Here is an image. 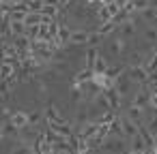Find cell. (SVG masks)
<instances>
[{"label":"cell","instance_id":"cell-1","mask_svg":"<svg viewBox=\"0 0 157 154\" xmlns=\"http://www.w3.org/2000/svg\"><path fill=\"white\" fill-rule=\"evenodd\" d=\"M127 75H129V79H131V81H146V79H148L146 69H144V66H140V64H133V66L127 71Z\"/></svg>","mask_w":157,"mask_h":154},{"label":"cell","instance_id":"cell-32","mask_svg":"<svg viewBox=\"0 0 157 154\" xmlns=\"http://www.w3.org/2000/svg\"><path fill=\"white\" fill-rule=\"evenodd\" d=\"M15 131H17V128H15L13 124H7V128H5V133H7V135H13Z\"/></svg>","mask_w":157,"mask_h":154},{"label":"cell","instance_id":"cell-9","mask_svg":"<svg viewBox=\"0 0 157 154\" xmlns=\"http://www.w3.org/2000/svg\"><path fill=\"white\" fill-rule=\"evenodd\" d=\"M11 124H13L15 128H26V126H30V124H28V113H26V111H17V113L11 118Z\"/></svg>","mask_w":157,"mask_h":154},{"label":"cell","instance_id":"cell-11","mask_svg":"<svg viewBox=\"0 0 157 154\" xmlns=\"http://www.w3.org/2000/svg\"><path fill=\"white\" fill-rule=\"evenodd\" d=\"M39 13H41L43 22H48V20H54V17H56V13H58V7H50V5H43V7L39 9Z\"/></svg>","mask_w":157,"mask_h":154},{"label":"cell","instance_id":"cell-27","mask_svg":"<svg viewBox=\"0 0 157 154\" xmlns=\"http://www.w3.org/2000/svg\"><path fill=\"white\" fill-rule=\"evenodd\" d=\"M11 154H33V150H30L28 145H17V148H13Z\"/></svg>","mask_w":157,"mask_h":154},{"label":"cell","instance_id":"cell-25","mask_svg":"<svg viewBox=\"0 0 157 154\" xmlns=\"http://www.w3.org/2000/svg\"><path fill=\"white\" fill-rule=\"evenodd\" d=\"M142 15H144L148 22H155V20H157V11H155V9H151V7H148V9H144V11H142Z\"/></svg>","mask_w":157,"mask_h":154},{"label":"cell","instance_id":"cell-26","mask_svg":"<svg viewBox=\"0 0 157 154\" xmlns=\"http://www.w3.org/2000/svg\"><path fill=\"white\" fill-rule=\"evenodd\" d=\"M99 17H101L103 22H112V15H110V11L105 9V5H103V7L99 9Z\"/></svg>","mask_w":157,"mask_h":154},{"label":"cell","instance_id":"cell-13","mask_svg":"<svg viewBox=\"0 0 157 154\" xmlns=\"http://www.w3.org/2000/svg\"><path fill=\"white\" fill-rule=\"evenodd\" d=\"M123 47H125L123 39H114V41H110V43H108V52H110L112 56H121Z\"/></svg>","mask_w":157,"mask_h":154},{"label":"cell","instance_id":"cell-22","mask_svg":"<svg viewBox=\"0 0 157 154\" xmlns=\"http://www.w3.org/2000/svg\"><path fill=\"white\" fill-rule=\"evenodd\" d=\"M114 28H116V24H114V22H105V24H103V26H101V28H99L97 32H99L101 37H105V34H110V32H112Z\"/></svg>","mask_w":157,"mask_h":154},{"label":"cell","instance_id":"cell-4","mask_svg":"<svg viewBox=\"0 0 157 154\" xmlns=\"http://www.w3.org/2000/svg\"><path fill=\"white\" fill-rule=\"evenodd\" d=\"M30 45H33V41H30L26 34H22V37H15V43H13V47L17 49V56H20V54H26V52L30 49Z\"/></svg>","mask_w":157,"mask_h":154},{"label":"cell","instance_id":"cell-31","mask_svg":"<svg viewBox=\"0 0 157 154\" xmlns=\"http://www.w3.org/2000/svg\"><path fill=\"white\" fill-rule=\"evenodd\" d=\"M148 103H151V105H153V109L157 111V94H153V92H151V98H148Z\"/></svg>","mask_w":157,"mask_h":154},{"label":"cell","instance_id":"cell-2","mask_svg":"<svg viewBox=\"0 0 157 154\" xmlns=\"http://www.w3.org/2000/svg\"><path fill=\"white\" fill-rule=\"evenodd\" d=\"M131 86H133V81L129 79V75H127V73L116 77V84H114V88H116V92H118V94H127V92L131 90Z\"/></svg>","mask_w":157,"mask_h":154},{"label":"cell","instance_id":"cell-37","mask_svg":"<svg viewBox=\"0 0 157 154\" xmlns=\"http://www.w3.org/2000/svg\"><path fill=\"white\" fill-rule=\"evenodd\" d=\"M9 2H11V5H17V2H22V0H9Z\"/></svg>","mask_w":157,"mask_h":154},{"label":"cell","instance_id":"cell-8","mask_svg":"<svg viewBox=\"0 0 157 154\" xmlns=\"http://www.w3.org/2000/svg\"><path fill=\"white\" fill-rule=\"evenodd\" d=\"M121 128H123V131H121V137H129V139H131L133 135H138V124L129 122L127 118L121 122Z\"/></svg>","mask_w":157,"mask_h":154},{"label":"cell","instance_id":"cell-17","mask_svg":"<svg viewBox=\"0 0 157 154\" xmlns=\"http://www.w3.org/2000/svg\"><path fill=\"white\" fill-rule=\"evenodd\" d=\"M108 150H112V152H123V137H114V139H108L105 143H103Z\"/></svg>","mask_w":157,"mask_h":154},{"label":"cell","instance_id":"cell-15","mask_svg":"<svg viewBox=\"0 0 157 154\" xmlns=\"http://www.w3.org/2000/svg\"><path fill=\"white\" fill-rule=\"evenodd\" d=\"M105 71H108V62H105L101 56H97L95 62H93V73H95V75H101V73H105Z\"/></svg>","mask_w":157,"mask_h":154},{"label":"cell","instance_id":"cell-16","mask_svg":"<svg viewBox=\"0 0 157 154\" xmlns=\"http://www.w3.org/2000/svg\"><path fill=\"white\" fill-rule=\"evenodd\" d=\"M9 28H11V34H13V37H22V34H26V26H24V22H9Z\"/></svg>","mask_w":157,"mask_h":154},{"label":"cell","instance_id":"cell-24","mask_svg":"<svg viewBox=\"0 0 157 154\" xmlns=\"http://www.w3.org/2000/svg\"><path fill=\"white\" fill-rule=\"evenodd\" d=\"M144 37L148 43H157V28H146L144 30Z\"/></svg>","mask_w":157,"mask_h":154},{"label":"cell","instance_id":"cell-35","mask_svg":"<svg viewBox=\"0 0 157 154\" xmlns=\"http://www.w3.org/2000/svg\"><path fill=\"white\" fill-rule=\"evenodd\" d=\"M69 2H71V0H58V9L65 7V5H69Z\"/></svg>","mask_w":157,"mask_h":154},{"label":"cell","instance_id":"cell-39","mask_svg":"<svg viewBox=\"0 0 157 154\" xmlns=\"http://www.w3.org/2000/svg\"><path fill=\"white\" fill-rule=\"evenodd\" d=\"M0 2H2V0H0Z\"/></svg>","mask_w":157,"mask_h":154},{"label":"cell","instance_id":"cell-21","mask_svg":"<svg viewBox=\"0 0 157 154\" xmlns=\"http://www.w3.org/2000/svg\"><path fill=\"white\" fill-rule=\"evenodd\" d=\"M101 41H103V37H101L99 32H88V41H86V45H88V47H97Z\"/></svg>","mask_w":157,"mask_h":154},{"label":"cell","instance_id":"cell-30","mask_svg":"<svg viewBox=\"0 0 157 154\" xmlns=\"http://www.w3.org/2000/svg\"><path fill=\"white\" fill-rule=\"evenodd\" d=\"M7 92H9V84L2 79V81H0V94H7Z\"/></svg>","mask_w":157,"mask_h":154},{"label":"cell","instance_id":"cell-12","mask_svg":"<svg viewBox=\"0 0 157 154\" xmlns=\"http://www.w3.org/2000/svg\"><path fill=\"white\" fill-rule=\"evenodd\" d=\"M13 73H15V69H13V62H2L0 64V79H11L13 77Z\"/></svg>","mask_w":157,"mask_h":154},{"label":"cell","instance_id":"cell-23","mask_svg":"<svg viewBox=\"0 0 157 154\" xmlns=\"http://www.w3.org/2000/svg\"><path fill=\"white\" fill-rule=\"evenodd\" d=\"M133 32H136L133 24H131V22H125V24H123V28H121V34H123V37H131Z\"/></svg>","mask_w":157,"mask_h":154},{"label":"cell","instance_id":"cell-40","mask_svg":"<svg viewBox=\"0 0 157 154\" xmlns=\"http://www.w3.org/2000/svg\"><path fill=\"white\" fill-rule=\"evenodd\" d=\"M127 2H129V0H127Z\"/></svg>","mask_w":157,"mask_h":154},{"label":"cell","instance_id":"cell-29","mask_svg":"<svg viewBox=\"0 0 157 154\" xmlns=\"http://www.w3.org/2000/svg\"><path fill=\"white\" fill-rule=\"evenodd\" d=\"M148 133H153V135H157V120H153L151 124H148V128H146Z\"/></svg>","mask_w":157,"mask_h":154},{"label":"cell","instance_id":"cell-33","mask_svg":"<svg viewBox=\"0 0 157 154\" xmlns=\"http://www.w3.org/2000/svg\"><path fill=\"white\" fill-rule=\"evenodd\" d=\"M43 5H50V7H58V0H43Z\"/></svg>","mask_w":157,"mask_h":154},{"label":"cell","instance_id":"cell-19","mask_svg":"<svg viewBox=\"0 0 157 154\" xmlns=\"http://www.w3.org/2000/svg\"><path fill=\"white\" fill-rule=\"evenodd\" d=\"M48 118H50L52 124H63V118H60V113H58L56 107H48Z\"/></svg>","mask_w":157,"mask_h":154},{"label":"cell","instance_id":"cell-28","mask_svg":"<svg viewBox=\"0 0 157 154\" xmlns=\"http://www.w3.org/2000/svg\"><path fill=\"white\" fill-rule=\"evenodd\" d=\"M39 120H41L39 113H28V124H35V122H39Z\"/></svg>","mask_w":157,"mask_h":154},{"label":"cell","instance_id":"cell-7","mask_svg":"<svg viewBox=\"0 0 157 154\" xmlns=\"http://www.w3.org/2000/svg\"><path fill=\"white\" fill-rule=\"evenodd\" d=\"M86 41H88V32L86 30H71L69 43H73V45H86Z\"/></svg>","mask_w":157,"mask_h":154},{"label":"cell","instance_id":"cell-36","mask_svg":"<svg viewBox=\"0 0 157 154\" xmlns=\"http://www.w3.org/2000/svg\"><path fill=\"white\" fill-rule=\"evenodd\" d=\"M151 9H155V11H157V0H153V5H151Z\"/></svg>","mask_w":157,"mask_h":154},{"label":"cell","instance_id":"cell-20","mask_svg":"<svg viewBox=\"0 0 157 154\" xmlns=\"http://www.w3.org/2000/svg\"><path fill=\"white\" fill-rule=\"evenodd\" d=\"M131 143H133V152H144V139H142V135L138 133V135H133L131 137Z\"/></svg>","mask_w":157,"mask_h":154},{"label":"cell","instance_id":"cell-18","mask_svg":"<svg viewBox=\"0 0 157 154\" xmlns=\"http://www.w3.org/2000/svg\"><path fill=\"white\" fill-rule=\"evenodd\" d=\"M97 131H99V124H86L84 131H82V139H90V137H95Z\"/></svg>","mask_w":157,"mask_h":154},{"label":"cell","instance_id":"cell-5","mask_svg":"<svg viewBox=\"0 0 157 154\" xmlns=\"http://www.w3.org/2000/svg\"><path fill=\"white\" fill-rule=\"evenodd\" d=\"M148 7H151V0H129V2L125 5L127 11H136V13H142Z\"/></svg>","mask_w":157,"mask_h":154},{"label":"cell","instance_id":"cell-38","mask_svg":"<svg viewBox=\"0 0 157 154\" xmlns=\"http://www.w3.org/2000/svg\"><path fill=\"white\" fill-rule=\"evenodd\" d=\"M82 154H90V152H82Z\"/></svg>","mask_w":157,"mask_h":154},{"label":"cell","instance_id":"cell-3","mask_svg":"<svg viewBox=\"0 0 157 154\" xmlns=\"http://www.w3.org/2000/svg\"><path fill=\"white\" fill-rule=\"evenodd\" d=\"M103 96H105L110 109H118V105H121V94L116 92V88H108V90L103 92Z\"/></svg>","mask_w":157,"mask_h":154},{"label":"cell","instance_id":"cell-34","mask_svg":"<svg viewBox=\"0 0 157 154\" xmlns=\"http://www.w3.org/2000/svg\"><path fill=\"white\" fill-rule=\"evenodd\" d=\"M5 11H9V2H5V5H2V2H0V15H2Z\"/></svg>","mask_w":157,"mask_h":154},{"label":"cell","instance_id":"cell-10","mask_svg":"<svg viewBox=\"0 0 157 154\" xmlns=\"http://www.w3.org/2000/svg\"><path fill=\"white\" fill-rule=\"evenodd\" d=\"M127 120L140 126V124H142V109H140V107H136V105H131V107L127 109Z\"/></svg>","mask_w":157,"mask_h":154},{"label":"cell","instance_id":"cell-6","mask_svg":"<svg viewBox=\"0 0 157 154\" xmlns=\"http://www.w3.org/2000/svg\"><path fill=\"white\" fill-rule=\"evenodd\" d=\"M41 24H43V17H41V13H37V11H28V13H26V17H24V26H26V28L41 26Z\"/></svg>","mask_w":157,"mask_h":154},{"label":"cell","instance_id":"cell-14","mask_svg":"<svg viewBox=\"0 0 157 154\" xmlns=\"http://www.w3.org/2000/svg\"><path fill=\"white\" fill-rule=\"evenodd\" d=\"M148 98H151V92H138V94L133 96V105L140 107V109H144V107L148 105Z\"/></svg>","mask_w":157,"mask_h":154}]
</instances>
